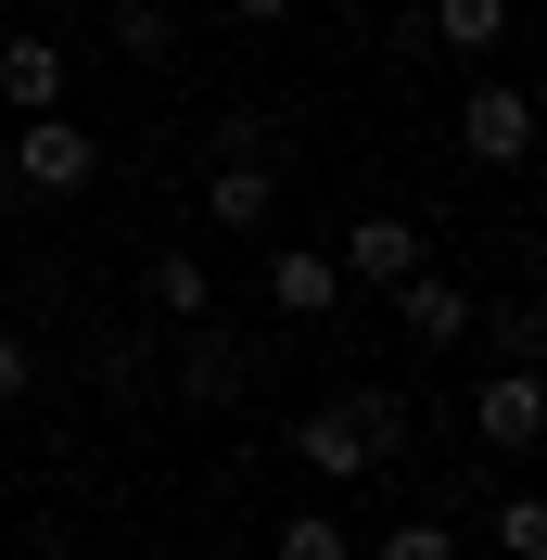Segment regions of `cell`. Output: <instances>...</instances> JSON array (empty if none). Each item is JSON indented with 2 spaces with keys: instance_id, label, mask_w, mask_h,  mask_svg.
Wrapping results in <instances>:
<instances>
[{
  "instance_id": "6",
  "label": "cell",
  "mask_w": 547,
  "mask_h": 560,
  "mask_svg": "<svg viewBox=\"0 0 547 560\" xmlns=\"http://www.w3.org/2000/svg\"><path fill=\"white\" fill-rule=\"evenodd\" d=\"M395 318H408V345H472V280H445L433 255H420V268L395 280Z\"/></svg>"
},
{
  "instance_id": "18",
  "label": "cell",
  "mask_w": 547,
  "mask_h": 560,
  "mask_svg": "<svg viewBox=\"0 0 547 560\" xmlns=\"http://www.w3.org/2000/svg\"><path fill=\"white\" fill-rule=\"evenodd\" d=\"M230 26H293V0H230Z\"/></svg>"
},
{
  "instance_id": "11",
  "label": "cell",
  "mask_w": 547,
  "mask_h": 560,
  "mask_svg": "<svg viewBox=\"0 0 547 560\" xmlns=\"http://www.w3.org/2000/svg\"><path fill=\"white\" fill-rule=\"evenodd\" d=\"M140 293H153V318H178V331H191V318H217V268H205V255H153V268H140Z\"/></svg>"
},
{
  "instance_id": "10",
  "label": "cell",
  "mask_w": 547,
  "mask_h": 560,
  "mask_svg": "<svg viewBox=\"0 0 547 560\" xmlns=\"http://www.w3.org/2000/svg\"><path fill=\"white\" fill-rule=\"evenodd\" d=\"M510 13H522V0H433L420 38H445L458 65H497V51H510Z\"/></svg>"
},
{
  "instance_id": "14",
  "label": "cell",
  "mask_w": 547,
  "mask_h": 560,
  "mask_svg": "<svg viewBox=\"0 0 547 560\" xmlns=\"http://www.w3.org/2000/svg\"><path fill=\"white\" fill-rule=\"evenodd\" d=\"M268 560H357V535H344L331 510H280V523H268Z\"/></svg>"
},
{
  "instance_id": "15",
  "label": "cell",
  "mask_w": 547,
  "mask_h": 560,
  "mask_svg": "<svg viewBox=\"0 0 547 560\" xmlns=\"http://www.w3.org/2000/svg\"><path fill=\"white\" fill-rule=\"evenodd\" d=\"M370 560H472V535L433 523V510H408V523H382V535H370Z\"/></svg>"
},
{
  "instance_id": "17",
  "label": "cell",
  "mask_w": 547,
  "mask_h": 560,
  "mask_svg": "<svg viewBox=\"0 0 547 560\" xmlns=\"http://www.w3.org/2000/svg\"><path fill=\"white\" fill-rule=\"evenodd\" d=\"M38 395V357H26V331H0V408H26Z\"/></svg>"
},
{
  "instance_id": "3",
  "label": "cell",
  "mask_w": 547,
  "mask_h": 560,
  "mask_svg": "<svg viewBox=\"0 0 547 560\" xmlns=\"http://www.w3.org/2000/svg\"><path fill=\"white\" fill-rule=\"evenodd\" d=\"M458 153H472V166H522V153H535V90H522V77H472Z\"/></svg>"
},
{
  "instance_id": "9",
  "label": "cell",
  "mask_w": 547,
  "mask_h": 560,
  "mask_svg": "<svg viewBox=\"0 0 547 560\" xmlns=\"http://www.w3.org/2000/svg\"><path fill=\"white\" fill-rule=\"evenodd\" d=\"M0 103H13V115H51V103H65V38H0Z\"/></svg>"
},
{
  "instance_id": "19",
  "label": "cell",
  "mask_w": 547,
  "mask_h": 560,
  "mask_svg": "<svg viewBox=\"0 0 547 560\" xmlns=\"http://www.w3.org/2000/svg\"><path fill=\"white\" fill-rule=\"evenodd\" d=\"M26 560H90V548H26Z\"/></svg>"
},
{
  "instance_id": "1",
  "label": "cell",
  "mask_w": 547,
  "mask_h": 560,
  "mask_svg": "<svg viewBox=\"0 0 547 560\" xmlns=\"http://www.w3.org/2000/svg\"><path fill=\"white\" fill-rule=\"evenodd\" d=\"M293 458H306L318 485H370V471L408 458V408H395V395H331V408L293 420Z\"/></svg>"
},
{
  "instance_id": "8",
  "label": "cell",
  "mask_w": 547,
  "mask_h": 560,
  "mask_svg": "<svg viewBox=\"0 0 547 560\" xmlns=\"http://www.w3.org/2000/svg\"><path fill=\"white\" fill-rule=\"evenodd\" d=\"M268 306H280V318H331V306H344V268H331L318 243H268Z\"/></svg>"
},
{
  "instance_id": "13",
  "label": "cell",
  "mask_w": 547,
  "mask_h": 560,
  "mask_svg": "<svg viewBox=\"0 0 547 560\" xmlns=\"http://www.w3.org/2000/svg\"><path fill=\"white\" fill-rule=\"evenodd\" d=\"M484 548H497V560H547V497L510 485V497H497V523H484Z\"/></svg>"
},
{
  "instance_id": "16",
  "label": "cell",
  "mask_w": 547,
  "mask_h": 560,
  "mask_svg": "<svg viewBox=\"0 0 547 560\" xmlns=\"http://www.w3.org/2000/svg\"><path fill=\"white\" fill-rule=\"evenodd\" d=\"M115 51H128V65H166V51H178V13H166V0H115Z\"/></svg>"
},
{
  "instance_id": "4",
  "label": "cell",
  "mask_w": 547,
  "mask_h": 560,
  "mask_svg": "<svg viewBox=\"0 0 547 560\" xmlns=\"http://www.w3.org/2000/svg\"><path fill=\"white\" fill-rule=\"evenodd\" d=\"M420 255H433V230H420V217H357V230L331 243V268L357 280V293H395V280L420 268Z\"/></svg>"
},
{
  "instance_id": "5",
  "label": "cell",
  "mask_w": 547,
  "mask_h": 560,
  "mask_svg": "<svg viewBox=\"0 0 547 560\" xmlns=\"http://www.w3.org/2000/svg\"><path fill=\"white\" fill-rule=\"evenodd\" d=\"M535 433H547V395H535V370H497V383L472 395V446H497V458H535Z\"/></svg>"
},
{
  "instance_id": "21",
  "label": "cell",
  "mask_w": 547,
  "mask_h": 560,
  "mask_svg": "<svg viewBox=\"0 0 547 560\" xmlns=\"http://www.w3.org/2000/svg\"><path fill=\"white\" fill-rule=\"evenodd\" d=\"M0 560H13V535H0Z\"/></svg>"
},
{
  "instance_id": "12",
  "label": "cell",
  "mask_w": 547,
  "mask_h": 560,
  "mask_svg": "<svg viewBox=\"0 0 547 560\" xmlns=\"http://www.w3.org/2000/svg\"><path fill=\"white\" fill-rule=\"evenodd\" d=\"M178 395H191V408H230V395H242V345H230V331L191 318V345H178Z\"/></svg>"
},
{
  "instance_id": "22",
  "label": "cell",
  "mask_w": 547,
  "mask_h": 560,
  "mask_svg": "<svg viewBox=\"0 0 547 560\" xmlns=\"http://www.w3.org/2000/svg\"><path fill=\"white\" fill-rule=\"evenodd\" d=\"M26 13H38V0H26Z\"/></svg>"
},
{
  "instance_id": "20",
  "label": "cell",
  "mask_w": 547,
  "mask_h": 560,
  "mask_svg": "<svg viewBox=\"0 0 547 560\" xmlns=\"http://www.w3.org/2000/svg\"><path fill=\"white\" fill-rule=\"evenodd\" d=\"M344 13H395V0H344Z\"/></svg>"
},
{
  "instance_id": "7",
  "label": "cell",
  "mask_w": 547,
  "mask_h": 560,
  "mask_svg": "<svg viewBox=\"0 0 547 560\" xmlns=\"http://www.w3.org/2000/svg\"><path fill=\"white\" fill-rule=\"evenodd\" d=\"M205 230L268 243V230H280V166H217V178H205Z\"/></svg>"
},
{
  "instance_id": "2",
  "label": "cell",
  "mask_w": 547,
  "mask_h": 560,
  "mask_svg": "<svg viewBox=\"0 0 547 560\" xmlns=\"http://www.w3.org/2000/svg\"><path fill=\"white\" fill-rule=\"evenodd\" d=\"M0 178H13V191H51V205H77V191L103 178V128H77L65 103H51V115H26V128L0 140Z\"/></svg>"
}]
</instances>
